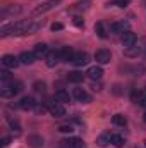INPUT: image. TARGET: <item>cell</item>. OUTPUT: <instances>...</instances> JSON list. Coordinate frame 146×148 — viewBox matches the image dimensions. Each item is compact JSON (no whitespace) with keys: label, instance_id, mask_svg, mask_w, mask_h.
I'll use <instances>...</instances> for the list:
<instances>
[{"label":"cell","instance_id":"6da1fadb","mask_svg":"<svg viewBox=\"0 0 146 148\" xmlns=\"http://www.w3.org/2000/svg\"><path fill=\"white\" fill-rule=\"evenodd\" d=\"M23 91V83H19V81H12L10 84H5L3 88H2V97H5V98H12V97H16L17 93H21Z\"/></svg>","mask_w":146,"mask_h":148},{"label":"cell","instance_id":"7a4b0ae2","mask_svg":"<svg viewBox=\"0 0 146 148\" xmlns=\"http://www.w3.org/2000/svg\"><path fill=\"white\" fill-rule=\"evenodd\" d=\"M60 0H46V2H41L40 5H36L35 9H33V16H40V14H45V12H48V10H52L57 3H59Z\"/></svg>","mask_w":146,"mask_h":148},{"label":"cell","instance_id":"3957f363","mask_svg":"<svg viewBox=\"0 0 146 148\" xmlns=\"http://www.w3.org/2000/svg\"><path fill=\"white\" fill-rule=\"evenodd\" d=\"M46 109H48V112H50L53 117H62V115H65V109H64V105L59 103V102H48Z\"/></svg>","mask_w":146,"mask_h":148},{"label":"cell","instance_id":"277c9868","mask_svg":"<svg viewBox=\"0 0 146 148\" xmlns=\"http://www.w3.org/2000/svg\"><path fill=\"white\" fill-rule=\"evenodd\" d=\"M19 64H21L19 57H16V55H12V53H7V55H3V57H2V66H3V67L16 69Z\"/></svg>","mask_w":146,"mask_h":148},{"label":"cell","instance_id":"5b68a950","mask_svg":"<svg viewBox=\"0 0 146 148\" xmlns=\"http://www.w3.org/2000/svg\"><path fill=\"white\" fill-rule=\"evenodd\" d=\"M17 107H19L21 110H31V109H35V107H36V102H35V98H33V97H23V98L19 100Z\"/></svg>","mask_w":146,"mask_h":148},{"label":"cell","instance_id":"8992f818","mask_svg":"<svg viewBox=\"0 0 146 148\" xmlns=\"http://www.w3.org/2000/svg\"><path fill=\"white\" fill-rule=\"evenodd\" d=\"M95 59H96V62H98V64H108L110 59H112V53H110V50L100 48V50H96Z\"/></svg>","mask_w":146,"mask_h":148},{"label":"cell","instance_id":"52a82bcc","mask_svg":"<svg viewBox=\"0 0 146 148\" xmlns=\"http://www.w3.org/2000/svg\"><path fill=\"white\" fill-rule=\"evenodd\" d=\"M62 148H86V143L79 138H67L62 141Z\"/></svg>","mask_w":146,"mask_h":148},{"label":"cell","instance_id":"ba28073f","mask_svg":"<svg viewBox=\"0 0 146 148\" xmlns=\"http://www.w3.org/2000/svg\"><path fill=\"white\" fill-rule=\"evenodd\" d=\"M120 41H122V45H124L126 48H131V47L136 45V35L131 33V31H126V33H122Z\"/></svg>","mask_w":146,"mask_h":148},{"label":"cell","instance_id":"9c48e42d","mask_svg":"<svg viewBox=\"0 0 146 148\" xmlns=\"http://www.w3.org/2000/svg\"><path fill=\"white\" fill-rule=\"evenodd\" d=\"M110 31L112 33H126V31H129V23L127 21H119V23H112L110 24Z\"/></svg>","mask_w":146,"mask_h":148},{"label":"cell","instance_id":"30bf717a","mask_svg":"<svg viewBox=\"0 0 146 148\" xmlns=\"http://www.w3.org/2000/svg\"><path fill=\"white\" fill-rule=\"evenodd\" d=\"M72 97L76 100H79V102H84V103H88V102L91 100V97L88 95V91H86L84 88H74Z\"/></svg>","mask_w":146,"mask_h":148},{"label":"cell","instance_id":"8fae6325","mask_svg":"<svg viewBox=\"0 0 146 148\" xmlns=\"http://www.w3.org/2000/svg\"><path fill=\"white\" fill-rule=\"evenodd\" d=\"M74 66H77V67H83V66H86L88 62H89V55L86 53V52H77L76 55H74Z\"/></svg>","mask_w":146,"mask_h":148},{"label":"cell","instance_id":"7c38bea8","mask_svg":"<svg viewBox=\"0 0 146 148\" xmlns=\"http://www.w3.org/2000/svg\"><path fill=\"white\" fill-rule=\"evenodd\" d=\"M88 77L89 79H93V81H98V79H102V76H103V69L100 67V66H91L89 69H88Z\"/></svg>","mask_w":146,"mask_h":148},{"label":"cell","instance_id":"4fadbf2b","mask_svg":"<svg viewBox=\"0 0 146 148\" xmlns=\"http://www.w3.org/2000/svg\"><path fill=\"white\" fill-rule=\"evenodd\" d=\"M60 60H62V59H60V52H50V53L46 55V66H48V67H55Z\"/></svg>","mask_w":146,"mask_h":148},{"label":"cell","instance_id":"5bb4252c","mask_svg":"<svg viewBox=\"0 0 146 148\" xmlns=\"http://www.w3.org/2000/svg\"><path fill=\"white\" fill-rule=\"evenodd\" d=\"M35 59H36V55H35L33 52H23V53L19 55V60H21V64H24V66H31V64L35 62Z\"/></svg>","mask_w":146,"mask_h":148},{"label":"cell","instance_id":"9a60e30c","mask_svg":"<svg viewBox=\"0 0 146 148\" xmlns=\"http://www.w3.org/2000/svg\"><path fill=\"white\" fill-rule=\"evenodd\" d=\"M74 55H76V52H74L71 47H64V48L60 50V59H62V60H65V62L74 60Z\"/></svg>","mask_w":146,"mask_h":148},{"label":"cell","instance_id":"2e32d148","mask_svg":"<svg viewBox=\"0 0 146 148\" xmlns=\"http://www.w3.org/2000/svg\"><path fill=\"white\" fill-rule=\"evenodd\" d=\"M33 53L36 55V59H40V57H45V55H48V47H46L45 43H38V45H35Z\"/></svg>","mask_w":146,"mask_h":148},{"label":"cell","instance_id":"e0dca14e","mask_svg":"<svg viewBox=\"0 0 146 148\" xmlns=\"http://www.w3.org/2000/svg\"><path fill=\"white\" fill-rule=\"evenodd\" d=\"M28 145L33 148H40L43 147V138L41 136H38V134H31V136H28Z\"/></svg>","mask_w":146,"mask_h":148},{"label":"cell","instance_id":"ac0fdd59","mask_svg":"<svg viewBox=\"0 0 146 148\" xmlns=\"http://www.w3.org/2000/svg\"><path fill=\"white\" fill-rule=\"evenodd\" d=\"M110 143L113 145V147L120 148L126 145V140H124V136H120V134H110Z\"/></svg>","mask_w":146,"mask_h":148},{"label":"cell","instance_id":"d6986e66","mask_svg":"<svg viewBox=\"0 0 146 148\" xmlns=\"http://www.w3.org/2000/svg\"><path fill=\"white\" fill-rule=\"evenodd\" d=\"M83 79H84V74L79 71H72L67 74V81H71V83H81Z\"/></svg>","mask_w":146,"mask_h":148},{"label":"cell","instance_id":"ffe728a7","mask_svg":"<svg viewBox=\"0 0 146 148\" xmlns=\"http://www.w3.org/2000/svg\"><path fill=\"white\" fill-rule=\"evenodd\" d=\"M112 124H115V126H120V127H124L126 124H127V119L122 115V114H115L113 117H112Z\"/></svg>","mask_w":146,"mask_h":148},{"label":"cell","instance_id":"44dd1931","mask_svg":"<svg viewBox=\"0 0 146 148\" xmlns=\"http://www.w3.org/2000/svg\"><path fill=\"white\" fill-rule=\"evenodd\" d=\"M55 98L60 100V102H69V100H71V95H69V91H65V90H57Z\"/></svg>","mask_w":146,"mask_h":148},{"label":"cell","instance_id":"7402d4cb","mask_svg":"<svg viewBox=\"0 0 146 148\" xmlns=\"http://www.w3.org/2000/svg\"><path fill=\"white\" fill-rule=\"evenodd\" d=\"M95 33L100 38H107V31H105V28H103V23H96V24H95Z\"/></svg>","mask_w":146,"mask_h":148},{"label":"cell","instance_id":"603a6c76","mask_svg":"<svg viewBox=\"0 0 146 148\" xmlns=\"http://www.w3.org/2000/svg\"><path fill=\"white\" fill-rule=\"evenodd\" d=\"M108 143H110V134H102V136L96 138V145L98 147H107Z\"/></svg>","mask_w":146,"mask_h":148},{"label":"cell","instance_id":"cb8c5ba5","mask_svg":"<svg viewBox=\"0 0 146 148\" xmlns=\"http://www.w3.org/2000/svg\"><path fill=\"white\" fill-rule=\"evenodd\" d=\"M131 3V0H110L108 2V5H115V7H127Z\"/></svg>","mask_w":146,"mask_h":148},{"label":"cell","instance_id":"d4e9b609","mask_svg":"<svg viewBox=\"0 0 146 148\" xmlns=\"http://www.w3.org/2000/svg\"><path fill=\"white\" fill-rule=\"evenodd\" d=\"M9 124H10V129H12L14 136H19V134H21V126H19V124H17L16 121H10Z\"/></svg>","mask_w":146,"mask_h":148},{"label":"cell","instance_id":"484cf974","mask_svg":"<svg viewBox=\"0 0 146 148\" xmlns=\"http://www.w3.org/2000/svg\"><path fill=\"white\" fill-rule=\"evenodd\" d=\"M33 90H35V91H38V93H43V91L46 90V84H45L43 81H36V83L33 84Z\"/></svg>","mask_w":146,"mask_h":148},{"label":"cell","instance_id":"4316f807","mask_svg":"<svg viewBox=\"0 0 146 148\" xmlns=\"http://www.w3.org/2000/svg\"><path fill=\"white\" fill-rule=\"evenodd\" d=\"M143 97H145V93H141V91H134V93L131 95V98H132V102H134V103H141Z\"/></svg>","mask_w":146,"mask_h":148},{"label":"cell","instance_id":"83f0119b","mask_svg":"<svg viewBox=\"0 0 146 148\" xmlns=\"http://www.w3.org/2000/svg\"><path fill=\"white\" fill-rule=\"evenodd\" d=\"M16 12H21V7H19V5H17V7H10V9H3V10H2V16L5 17L7 14H16Z\"/></svg>","mask_w":146,"mask_h":148},{"label":"cell","instance_id":"f1b7e54d","mask_svg":"<svg viewBox=\"0 0 146 148\" xmlns=\"http://www.w3.org/2000/svg\"><path fill=\"white\" fill-rule=\"evenodd\" d=\"M59 131L60 133H72V126L71 124H62V126H59Z\"/></svg>","mask_w":146,"mask_h":148},{"label":"cell","instance_id":"f546056e","mask_svg":"<svg viewBox=\"0 0 146 148\" xmlns=\"http://www.w3.org/2000/svg\"><path fill=\"white\" fill-rule=\"evenodd\" d=\"M72 23H74V26H77V28H84V21H83L81 16H76L72 19Z\"/></svg>","mask_w":146,"mask_h":148},{"label":"cell","instance_id":"4dcf8cb0","mask_svg":"<svg viewBox=\"0 0 146 148\" xmlns=\"http://www.w3.org/2000/svg\"><path fill=\"white\" fill-rule=\"evenodd\" d=\"M0 79H2L3 83H7V81L10 79V73H9V71H2V73H0Z\"/></svg>","mask_w":146,"mask_h":148},{"label":"cell","instance_id":"1f68e13d","mask_svg":"<svg viewBox=\"0 0 146 148\" xmlns=\"http://www.w3.org/2000/svg\"><path fill=\"white\" fill-rule=\"evenodd\" d=\"M50 28H52V31H60V29L64 28V24H62V23H53Z\"/></svg>","mask_w":146,"mask_h":148},{"label":"cell","instance_id":"d6a6232c","mask_svg":"<svg viewBox=\"0 0 146 148\" xmlns=\"http://www.w3.org/2000/svg\"><path fill=\"white\" fill-rule=\"evenodd\" d=\"M131 48H132V47H131ZM138 53H139L138 47H134L132 50H127V52H126V55H129V57H134V55H138Z\"/></svg>","mask_w":146,"mask_h":148},{"label":"cell","instance_id":"836d02e7","mask_svg":"<svg viewBox=\"0 0 146 148\" xmlns=\"http://www.w3.org/2000/svg\"><path fill=\"white\" fill-rule=\"evenodd\" d=\"M9 141H10V138H2V141H0V147L5 148L7 145H9Z\"/></svg>","mask_w":146,"mask_h":148},{"label":"cell","instance_id":"e575fe53","mask_svg":"<svg viewBox=\"0 0 146 148\" xmlns=\"http://www.w3.org/2000/svg\"><path fill=\"white\" fill-rule=\"evenodd\" d=\"M35 109H36V112H40V114H43V112L46 110V109H45V107H43V105H36V107H35Z\"/></svg>","mask_w":146,"mask_h":148},{"label":"cell","instance_id":"d590c367","mask_svg":"<svg viewBox=\"0 0 146 148\" xmlns=\"http://www.w3.org/2000/svg\"><path fill=\"white\" fill-rule=\"evenodd\" d=\"M139 105H141V107H145V109H146V95L143 97V100H141V103H139Z\"/></svg>","mask_w":146,"mask_h":148},{"label":"cell","instance_id":"8d00e7d4","mask_svg":"<svg viewBox=\"0 0 146 148\" xmlns=\"http://www.w3.org/2000/svg\"><path fill=\"white\" fill-rule=\"evenodd\" d=\"M143 119H145V122H146V109H145V114H143Z\"/></svg>","mask_w":146,"mask_h":148},{"label":"cell","instance_id":"74e56055","mask_svg":"<svg viewBox=\"0 0 146 148\" xmlns=\"http://www.w3.org/2000/svg\"><path fill=\"white\" fill-rule=\"evenodd\" d=\"M145 148H146V140H145Z\"/></svg>","mask_w":146,"mask_h":148},{"label":"cell","instance_id":"f35d334b","mask_svg":"<svg viewBox=\"0 0 146 148\" xmlns=\"http://www.w3.org/2000/svg\"><path fill=\"white\" fill-rule=\"evenodd\" d=\"M134 148H139V147H134Z\"/></svg>","mask_w":146,"mask_h":148}]
</instances>
